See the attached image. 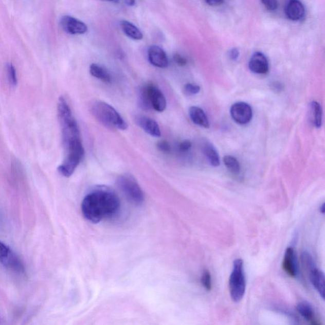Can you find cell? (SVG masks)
I'll use <instances>...</instances> for the list:
<instances>
[{
    "label": "cell",
    "instance_id": "obj_1",
    "mask_svg": "<svg viewBox=\"0 0 325 325\" xmlns=\"http://www.w3.org/2000/svg\"><path fill=\"white\" fill-rule=\"evenodd\" d=\"M120 202L117 195L107 189H96L86 195L81 203V212L86 220L98 223L118 212Z\"/></svg>",
    "mask_w": 325,
    "mask_h": 325
},
{
    "label": "cell",
    "instance_id": "obj_2",
    "mask_svg": "<svg viewBox=\"0 0 325 325\" xmlns=\"http://www.w3.org/2000/svg\"><path fill=\"white\" fill-rule=\"evenodd\" d=\"M91 112L96 120L107 128L121 131L128 128V124L117 111L106 102L93 101L91 105Z\"/></svg>",
    "mask_w": 325,
    "mask_h": 325
},
{
    "label": "cell",
    "instance_id": "obj_3",
    "mask_svg": "<svg viewBox=\"0 0 325 325\" xmlns=\"http://www.w3.org/2000/svg\"><path fill=\"white\" fill-rule=\"evenodd\" d=\"M230 295L234 302H240L245 293L246 281L242 259L235 260L229 278Z\"/></svg>",
    "mask_w": 325,
    "mask_h": 325
},
{
    "label": "cell",
    "instance_id": "obj_4",
    "mask_svg": "<svg viewBox=\"0 0 325 325\" xmlns=\"http://www.w3.org/2000/svg\"><path fill=\"white\" fill-rule=\"evenodd\" d=\"M117 184L122 193L130 202L135 205L142 204L145 199L143 192L132 175L125 173L119 176Z\"/></svg>",
    "mask_w": 325,
    "mask_h": 325
},
{
    "label": "cell",
    "instance_id": "obj_5",
    "mask_svg": "<svg viewBox=\"0 0 325 325\" xmlns=\"http://www.w3.org/2000/svg\"><path fill=\"white\" fill-rule=\"evenodd\" d=\"M66 159L58 167V171L65 177H69L83 160L85 155L83 146L66 151Z\"/></svg>",
    "mask_w": 325,
    "mask_h": 325
},
{
    "label": "cell",
    "instance_id": "obj_6",
    "mask_svg": "<svg viewBox=\"0 0 325 325\" xmlns=\"http://www.w3.org/2000/svg\"><path fill=\"white\" fill-rule=\"evenodd\" d=\"M0 262L5 267L18 273H24V266L20 257L11 250L9 246L0 241Z\"/></svg>",
    "mask_w": 325,
    "mask_h": 325
},
{
    "label": "cell",
    "instance_id": "obj_7",
    "mask_svg": "<svg viewBox=\"0 0 325 325\" xmlns=\"http://www.w3.org/2000/svg\"><path fill=\"white\" fill-rule=\"evenodd\" d=\"M230 113L232 118L240 124L248 123L253 116L252 109L250 105L243 102H237L232 105Z\"/></svg>",
    "mask_w": 325,
    "mask_h": 325
},
{
    "label": "cell",
    "instance_id": "obj_8",
    "mask_svg": "<svg viewBox=\"0 0 325 325\" xmlns=\"http://www.w3.org/2000/svg\"><path fill=\"white\" fill-rule=\"evenodd\" d=\"M60 23L62 29L70 34H83L88 31L86 24L70 15L62 16Z\"/></svg>",
    "mask_w": 325,
    "mask_h": 325
},
{
    "label": "cell",
    "instance_id": "obj_9",
    "mask_svg": "<svg viewBox=\"0 0 325 325\" xmlns=\"http://www.w3.org/2000/svg\"><path fill=\"white\" fill-rule=\"evenodd\" d=\"M148 87L151 108L159 113L164 112L167 107V100L164 94L152 83H148Z\"/></svg>",
    "mask_w": 325,
    "mask_h": 325
},
{
    "label": "cell",
    "instance_id": "obj_10",
    "mask_svg": "<svg viewBox=\"0 0 325 325\" xmlns=\"http://www.w3.org/2000/svg\"><path fill=\"white\" fill-rule=\"evenodd\" d=\"M148 60L153 66L159 68H166L169 66L167 53L161 47L151 46L148 50Z\"/></svg>",
    "mask_w": 325,
    "mask_h": 325
},
{
    "label": "cell",
    "instance_id": "obj_11",
    "mask_svg": "<svg viewBox=\"0 0 325 325\" xmlns=\"http://www.w3.org/2000/svg\"><path fill=\"white\" fill-rule=\"evenodd\" d=\"M249 68L256 74L264 75L269 71V62L262 52L254 53L249 61Z\"/></svg>",
    "mask_w": 325,
    "mask_h": 325
},
{
    "label": "cell",
    "instance_id": "obj_12",
    "mask_svg": "<svg viewBox=\"0 0 325 325\" xmlns=\"http://www.w3.org/2000/svg\"><path fill=\"white\" fill-rule=\"evenodd\" d=\"M287 17L292 21L301 20L305 14V8L300 0H289L284 9Z\"/></svg>",
    "mask_w": 325,
    "mask_h": 325
},
{
    "label": "cell",
    "instance_id": "obj_13",
    "mask_svg": "<svg viewBox=\"0 0 325 325\" xmlns=\"http://www.w3.org/2000/svg\"><path fill=\"white\" fill-rule=\"evenodd\" d=\"M136 123L143 131L154 137L161 136V131L156 121L145 116H137L135 119Z\"/></svg>",
    "mask_w": 325,
    "mask_h": 325
},
{
    "label": "cell",
    "instance_id": "obj_14",
    "mask_svg": "<svg viewBox=\"0 0 325 325\" xmlns=\"http://www.w3.org/2000/svg\"><path fill=\"white\" fill-rule=\"evenodd\" d=\"M283 269L287 274L292 277H296L298 275L297 257L294 249L288 247L284 254L283 261Z\"/></svg>",
    "mask_w": 325,
    "mask_h": 325
},
{
    "label": "cell",
    "instance_id": "obj_15",
    "mask_svg": "<svg viewBox=\"0 0 325 325\" xmlns=\"http://www.w3.org/2000/svg\"><path fill=\"white\" fill-rule=\"evenodd\" d=\"M310 275L311 283L317 292L321 297L322 299H324V273L315 266L311 267L308 270Z\"/></svg>",
    "mask_w": 325,
    "mask_h": 325
},
{
    "label": "cell",
    "instance_id": "obj_16",
    "mask_svg": "<svg viewBox=\"0 0 325 325\" xmlns=\"http://www.w3.org/2000/svg\"><path fill=\"white\" fill-rule=\"evenodd\" d=\"M202 150L209 164L213 167L220 165V158L214 146L208 140H203Z\"/></svg>",
    "mask_w": 325,
    "mask_h": 325
},
{
    "label": "cell",
    "instance_id": "obj_17",
    "mask_svg": "<svg viewBox=\"0 0 325 325\" xmlns=\"http://www.w3.org/2000/svg\"><path fill=\"white\" fill-rule=\"evenodd\" d=\"M189 114L191 120L194 124L202 127L203 128H209V120H208L207 116L206 115L204 111L201 108L196 106L191 107L189 109Z\"/></svg>",
    "mask_w": 325,
    "mask_h": 325
},
{
    "label": "cell",
    "instance_id": "obj_18",
    "mask_svg": "<svg viewBox=\"0 0 325 325\" xmlns=\"http://www.w3.org/2000/svg\"><path fill=\"white\" fill-rule=\"evenodd\" d=\"M120 27L122 31L130 39L134 40H141L143 39L142 32L131 22L122 21L120 23Z\"/></svg>",
    "mask_w": 325,
    "mask_h": 325
},
{
    "label": "cell",
    "instance_id": "obj_19",
    "mask_svg": "<svg viewBox=\"0 0 325 325\" xmlns=\"http://www.w3.org/2000/svg\"><path fill=\"white\" fill-rule=\"evenodd\" d=\"M297 310L306 321L313 324H318L315 319V311L310 303L305 301L299 302L297 304Z\"/></svg>",
    "mask_w": 325,
    "mask_h": 325
},
{
    "label": "cell",
    "instance_id": "obj_20",
    "mask_svg": "<svg viewBox=\"0 0 325 325\" xmlns=\"http://www.w3.org/2000/svg\"><path fill=\"white\" fill-rule=\"evenodd\" d=\"M90 73L92 76L105 83H111L112 81V76L105 67L99 64H92L90 66Z\"/></svg>",
    "mask_w": 325,
    "mask_h": 325
},
{
    "label": "cell",
    "instance_id": "obj_21",
    "mask_svg": "<svg viewBox=\"0 0 325 325\" xmlns=\"http://www.w3.org/2000/svg\"><path fill=\"white\" fill-rule=\"evenodd\" d=\"M310 119L314 126L320 128L322 124V109L318 102L312 101L310 104Z\"/></svg>",
    "mask_w": 325,
    "mask_h": 325
},
{
    "label": "cell",
    "instance_id": "obj_22",
    "mask_svg": "<svg viewBox=\"0 0 325 325\" xmlns=\"http://www.w3.org/2000/svg\"><path fill=\"white\" fill-rule=\"evenodd\" d=\"M139 104L140 107L145 110H150L151 108L149 97L148 84L140 88L139 94Z\"/></svg>",
    "mask_w": 325,
    "mask_h": 325
},
{
    "label": "cell",
    "instance_id": "obj_23",
    "mask_svg": "<svg viewBox=\"0 0 325 325\" xmlns=\"http://www.w3.org/2000/svg\"><path fill=\"white\" fill-rule=\"evenodd\" d=\"M224 164L227 169L234 174H238L241 170L240 164L235 157L227 155L224 156Z\"/></svg>",
    "mask_w": 325,
    "mask_h": 325
},
{
    "label": "cell",
    "instance_id": "obj_24",
    "mask_svg": "<svg viewBox=\"0 0 325 325\" xmlns=\"http://www.w3.org/2000/svg\"><path fill=\"white\" fill-rule=\"evenodd\" d=\"M8 78H9L10 85L15 86L17 84V73L14 66L12 64H9L7 66Z\"/></svg>",
    "mask_w": 325,
    "mask_h": 325
},
{
    "label": "cell",
    "instance_id": "obj_25",
    "mask_svg": "<svg viewBox=\"0 0 325 325\" xmlns=\"http://www.w3.org/2000/svg\"><path fill=\"white\" fill-rule=\"evenodd\" d=\"M201 282L203 287L207 291H210L212 290V277H211L210 273L208 270H205L203 272L201 278Z\"/></svg>",
    "mask_w": 325,
    "mask_h": 325
},
{
    "label": "cell",
    "instance_id": "obj_26",
    "mask_svg": "<svg viewBox=\"0 0 325 325\" xmlns=\"http://www.w3.org/2000/svg\"><path fill=\"white\" fill-rule=\"evenodd\" d=\"M200 90V86L194 83H187L184 86V92L187 96H194L198 94Z\"/></svg>",
    "mask_w": 325,
    "mask_h": 325
},
{
    "label": "cell",
    "instance_id": "obj_27",
    "mask_svg": "<svg viewBox=\"0 0 325 325\" xmlns=\"http://www.w3.org/2000/svg\"><path fill=\"white\" fill-rule=\"evenodd\" d=\"M157 149L161 152L168 154L171 151V147H170V143L166 141V140H159L158 143H156Z\"/></svg>",
    "mask_w": 325,
    "mask_h": 325
},
{
    "label": "cell",
    "instance_id": "obj_28",
    "mask_svg": "<svg viewBox=\"0 0 325 325\" xmlns=\"http://www.w3.org/2000/svg\"><path fill=\"white\" fill-rule=\"evenodd\" d=\"M261 1L268 10L275 11L278 9V0H261Z\"/></svg>",
    "mask_w": 325,
    "mask_h": 325
},
{
    "label": "cell",
    "instance_id": "obj_29",
    "mask_svg": "<svg viewBox=\"0 0 325 325\" xmlns=\"http://www.w3.org/2000/svg\"><path fill=\"white\" fill-rule=\"evenodd\" d=\"M192 147V143L188 140H184L178 145V150L182 153H186Z\"/></svg>",
    "mask_w": 325,
    "mask_h": 325
},
{
    "label": "cell",
    "instance_id": "obj_30",
    "mask_svg": "<svg viewBox=\"0 0 325 325\" xmlns=\"http://www.w3.org/2000/svg\"><path fill=\"white\" fill-rule=\"evenodd\" d=\"M173 61L179 66H184L187 64L186 59L178 53H176L173 56Z\"/></svg>",
    "mask_w": 325,
    "mask_h": 325
},
{
    "label": "cell",
    "instance_id": "obj_31",
    "mask_svg": "<svg viewBox=\"0 0 325 325\" xmlns=\"http://www.w3.org/2000/svg\"><path fill=\"white\" fill-rule=\"evenodd\" d=\"M204 1L210 6H218L223 4L224 0H204Z\"/></svg>",
    "mask_w": 325,
    "mask_h": 325
},
{
    "label": "cell",
    "instance_id": "obj_32",
    "mask_svg": "<svg viewBox=\"0 0 325 325\" xmlns=\"http://www.w3.org/2000/svg\"><path fill=\"white\" fill-rule=\"evenodd\" d=\"M239 56V51L237 49V48H233V49L231 50L229 53L230 58L232 59V60H237V59Z\"/></svg>",
    "mask_w": 325,
    "mask_h": 325
},
{
    "label": "cell",
    "instance_id": "obj_33",
    "mask_svg": "<svg viewBox=\"0 0 325 325\" xmlns=\"http://www.w3.org/2000/svg\"><path fill=\"white\" fill-rule=\"evenodd\" d=\"M124 3L130 7H134L136 4L135 0H124Z\"/></svg>",
    "mask_w": 325,
    "mask_h": 325
},
{
    "label": "cell",
    "instance_id": "obj_34",
    "mask_svg": "<svg viewBox=\"0 0 325 325\" xmlns=\"http://www.w3.org/2000/svg\"><path fill=\"white\" fill-rule=\"evenodd\" d=\"M102 1L110 2L115 3V4H118V3L120 2V0H102Z\"/></svg>",
    "mask_w": 325,
    "mask_h": 325
},
{
    "label": "cell",
    "instance_id": "obj_35",
    "mask_svg": "<svg viewBox=\"0 0 325 325\" xmlns=\"http://www.w3.org/2000/svg\"><path fill=\"white\" fill-rule=\"evenodd\" d=\"M320 212L324 214V203L323 205H321V207H320Z\"/></svg>",
    "mask_w": 325,
    "mask_h": 325
}]
</instances>
